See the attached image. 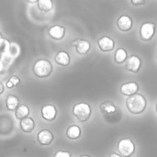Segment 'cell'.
<instances>
[{
    "mask_svg": "<svg viewBox=\"0 0 157 157\" xmlns=\"http://www.w3.org/2000/svg\"><path fill=\"white\" fill-rule=\"evenodd\" d=\"M98 45L102 52H110V51L114 50L115 41L113 39H111L108 36H103V37L98 39Z\"/></svg>",
    "mask_w": 157,
    "mask_h": 157,
    "instance_id": "30bf717a",
    "label": "cell"
},
{
    "mask_svg": "<svg viewBox=\"0 0 157 157\" xmlns=\"http://www.w3.org/2000/svg\"><path fill=\"white\" fill-rule=\"evenodd\" d=\"M28 3H30V4H33V3H37V1H28Z\"/></svg>",
    "mask_w": 157,
    "mask_h": 157,
    "instance_id": "f1b7e54d",
    "label": "cell"
},
{
    "mask_svg": "<svg viewBox=\"0 0 157 157\" xmlns=\"http://www.w3.org/2000/svg\"><path fill=\"white\" fill-rule=\"evenodd\" d=\"M132 4L134 5V6L144 5V4H145V1H134V0H132Z\"/></svg>",
    "mask_w": 157,
    "mask_h": 157,
    "instance_id": "d4e9b609",
    "label": "cell"
},
{
    "mask_svg": "<svg viewBox=\"0 0 157 157\" xmlns=\"http://www.w3.org/2000/svg\"><path fill=\"white\" fill-rule=\"evenodd\" d=\"M41 116L47 121H52L57 116V109L52 104L44 105L41 108Z\"/></svg>",
    "mask_w": 157,
    "mask_h": 157,
    "instance_id": "9c48e42d",
    "label": "cell"
},
{
    "mask_svg": "<svg viewBox=\"0 0 157 157\" xmlns=\"http://www.w3.org/2000/svg\"><path fill=\"white\" fill-rule=\"evenodd\" d=\"M109 157H122L121 155H118V154H116V153H112L111 155H110V156Z\"/></svg>",
    "mask_w": 157,
    "mask_h": 157,
    "instance_id": "4316f807",
    "label": "cell"
},
{
    "mask_svg": "<svg viewBox=\"0 0 157 157\" xmlns=\"http://www.w3.org/2000/svg\"><path fill=\"white\" fill-rule=\"evenodd\" d=\"M49 35L53 40H60L65 35V29L61 25H53L49 29Z\"/></svg>",
    "mask_w": 157,
    "mask_h": 157,
    "instance_id": "5bb4252c",
    "label": "cell"
},
{
    "mask_svg": "<svg viewBox=\"0 0 157 157\" xmlns=\"http://www.w3.org/2000/svg\"><path fill=\"white\" fill-rule=\"evenodd\" d=\"M10 42L9 40H7L5 38H1L0 39V52H7L10 49Z\"/></svg>",
    "mask_w": 157,
    "mask_h": 157,
    "instance_id": "603a6c76",
    "label": "cell"
},
{
    "mask_svg": "<svg viewBox=\"0 0 157 157\" xmlns=\"http://www.w3.org/2000/svg\"><path fill=\"white\" fill-rule=\"evenodd\" d=\"M120 90L122 95L131 97V96L137 94V92L139 90V86L135 82H128V83L121 85Z\"/></svg>",
    "mask_w": 157,
    "mask_h": 157,
    "instance_id": "7c38bea8",
    "label": "cell"
},
{
    "mask_svg": "<svg viewBox=\"0 0 157 157\" xmlns=\"http://www.w3.org/2000/svg\"><path fill=\"white\" fill-rule=\"evenodd\" d=\"M142 66V61L141 59L136 55H132L127 59L126 63V69L133 74H136Z\"/></svg>",
    "mask_w": 157,
    "mask_h": 157,
    "instance_id": "8fae6325",
    "label": "cell"
},
{
    "mask_svg": "<svg viewBox=\"0 0 157 157\" xmlns=\"http://www.w3.org/2000/svg\"><path fill=\"white\" fill-rule=\"evenodd\" d=\"M3 71H4V64H3V63L0 61V74H1Z\"/></svg>",
    "mask_w": 157,
    "mask_h": 157,
    "instance_id": "83f0119b",
    "label": "cell"
},
{
    "mask_svg": "<svg viewBox=\"0 0 157 157\" xmlns=\"http://www.w3.org/2000/svg\"><path fill=\"white\" fill-rule=\"evenodd\" d=\"M53 157H72L71 156V154L67 151H57L55 154H54V156Z\"/></svg>",
    "mask_w": 157,
    "mask_h": 157,
    "instance_id": "cb8c5ba5",
    "label": "cell"
},
{
    "mask_svg": "<svg viewBox=\"0 0 157 157\" xmlns=\"http://www.w3.org/2000/svg\"><path fill=\"white\" fill-rule=\"evenodd\" d=\"M79 157H91V156H89V155H81V156H79Z\"/></svg>",
    "mask_w": 157,
    "mask_h": 157,
    "instance_id": "f546056e",
    "label": "cell"
},
{
    "mask_svg": "<svg viewBox=\"0 0 157 157\" xmlns=\"http://www.w3.org/2000/svg\"><path fill=\"white\" fill-rule=\"evenodd\" d=\"M155 110H156V113H157V103H156V105H155Z\"/></svg>",
    "mask_w": 157,
    "mask_h": 157,
    "instance_id": "4dcf8cb0",
    "label": "cell"
},
{
    "mask_svg": "<svg viewBox=\"0 0 157 157\" xmlns=\"http://www.w3.org/2000/svg\"><path fill=\"white\" fill-rule=\"evenodd\" d=\"M70 55L68 54V52H66L65 51H61L59 52L56 56H55V62L57 64L62 65V66H67L70 64Z\"/></svg>",
    "mask_w": 157,
    "mask_h": 157,
    "instance_id": "2e32d148",
    "label": "cell"
},
{
    "mask_svg": "<svg viewBox=\"0 0 157 157\" xmlns=\"http://www.w3.org/2000/svg\"><path fill=\"white\" fill-rule=\"evenodd\" d=\"M100 111L105 120L109 123H117L121 119V112L110 101H105L100 105Z\"/></svg>",
    "mask_w": 157,
    "mask_h": 157,
    "instance_id": "7a4b0ae2",
    "label": "cell"
},
{
    "mask_svg": "<svg viewBox=\"0 0 157 157\" xmlns=\"http://www.w3.org/2000/svg\"><path fill=\"white\" fill-rule=\"evenodd\" d=\"M127 59H128V54H127V52H126L124 49L120 48V49H118V50L115 52L114 60H115L116 63L121 64V63H123L124 62H126Z\"/></svg>",
    "mask_w": 157,
    "mask_h": 157,
    "instance_id": "ffe728a7",
    "label": "cell"
},
{
    "mask_svg": "<svg viewBox=\"0 0 157 157\" xmlns=\"http://www.w3.org/2000/svg\"><path fill=\"white\" fill-rule=\"evenodd\" d=\"M33 73L39 78L48 77L52 72V64L50 61L46 59L38 60L33 65Z\"/></svg>",
    "mask_w": 157,
    "mask_h": 157,
    "instance_id": "3957f363",
    "label": "cell"
},
{
    "mask_svg": "<svg viewBox=\"0 0 157 157\" xmlns=\"http://www.w3.org/2000/svg\"><path fill=\"white\" fill-rule=\"evenodd\" d=\"M71 44H72L73 46L75 47L76 52H77L78 54H81V55L86 54V53L89 52L90 48H91L90 43H89L87 40H81V39H76V40H73V41L71 42Z\"/></svg>",
    "mask_w": 157,
    "mask_h": 157,
    "instance_id": "ba28073f",
    "label": "cell"
},
{
    "mask_svg": "<svg viewBox=\"0 0 157 157\" xmlns=\"http://www.w3.org/2000/svg\"><path fill=\"white\" fill-rule=\"evenodd\" d=\"M81 136V129L79 126L74 124L70 125L66 131V137L70 140H76Z\"/></svg>",
    "mask_w": 157,
    "mask_h": 157,
    "instance_id": "e0dca14e",
    "label": "cell"
},
{
    "mask_svg": "<svg viewBox=\"0 0 157 157\" xmlns=\"http://www.w3.org/2000/svg\"><path fill=\"white\" fill-rule=\"evenodd\" d=\"M19 105H20V103H19V99L17 98V97H16L14 95L7 96V98L6 99V106L8 110L15 111Z\"/></svg>",
    "mask_w": 157,
    "mask_h": 157,
    "instance_id": "ac0fdd59",
    "label": "cell"
},
{
    "mask_svg": "<svg viewBox=\"0 0 157 157\" xmlns=\"http://www.w3.org/2000/svg\"><path fill=\"white\" fill-rule=\"evenodd\" d=\"M91 113H92L91 107L87 103L79 102L73 107V114L81 122L87 121L91 116Z\"/></svg>",
    "mask_w": 157,
    "mask_h": 157,
    "instance_id": "277c9868",
    "label": "cell"
},
{
    "mask_svg": "<svg viewBox=\"0 0 157 157\" xmlns=\"http://www.w3.org/2000/svg\"><path fill=\"white\" fill-rule=\"evenodd\" d=\"M20 129L23 132L26 133H30L33 132L35 128V121L32 118L28 117L20 121Z\"/></svg>",
    "mask_w": 157,
    "mask_h": 157,
    "instance_id": "9a60e30c",
    "label": "cell"
},
{
    "mask_svg": "<svg viewBox=\"0 0 157 157\" xmlns=\"http://www.w3.org/2000/svg\"><path fill=\"white\" fill-rule=\"evenodd\" d=\"M155 34V25L152 22H145L140 28V37L143 40L148 41Z\"/></svg>",
    "mask_w": 157,
    "mask_h": 157,
    "instance_id": "8992f818",
    "label": "cell"
},
{
    "mask_svg": "<svg viewBox=\"0 0 157 157\" xmlns=\"http://www.w3.org/2000/svg\"><path fill=\"white\" fill-rule=\"evenodd\" d=\"M147 106V101L143 95L135 94L133 96L128 97L126 99V107L128 110L132 114L143 113Z\"/></svg>",
    "mask_w": 157,
    "mask_h": 157,
    "instance_id": "6da1fadb",
    "label": "cell"
},
{
    "mask_svg": "<svg viewBox=\"0 0 157 157\" xmlns=\"http://www.w3.org/2000/svg\"><path fill=\"white\" fill-rule=\"evenodd\" d=\"M19 83H20V79H19L17 75H12V76L8 79V81L6 82V87H7L8 89H11L12 87L17 86Z\"/></svg>",
    "mask_w": 157,
    "mask_h": 157,
    "instance_id": "7402d4cb",
    "label": "cell"
},
{
    "mask_svg": "<svg viewBox=\"0 0 157 157\" xmlns=\"http://www.w3.org/2000/svg\"><path fill=\"white\" fill-rule=\"evenodd\" d=\"M29 108L25 104H20L17 109L15 110V116L17 120H23L25 118H28L29 115Z\"/></svg>",
    "mask_w": 157,
    "mask_h": 157,
    "instance_id": "d6986e66",
    "label": "cell"
},
{
    "mask_svg": "<svg viewBox=\"0 0 157 157\" xmlns=\"http://www.w3.org/2000/svg\"><path fill=\"white\" fill-rule=\"evenodd\" d=\"M117 26L120 30L121 31H129L132 27V19L130 16L123 15L120 17V18L117 21Z\"/></svg>",
    "mask_w": 157,
    "mask_h": 157,
    "instance_id": "4fadbf2b",
    "label": "cell"
},
{
    "mask_svg": "<svg viewBox=\"0 0 157 157\" xmlns=\"http://www.w3.org/2000/svg\"><path fill=\"white\" fill-rule=\"evenodd\" d=\"M37 140L38 143L42 146L50 145L53 141V134L51 131L47 129H43L40 131L37 134Z\"/></svg>",
    "mask_w": 157,
    "mask_h": 157,
    "instance_id": "52a82bcc",
    "label": "cell"
},
{
    "mask_svg": "<svg viewBox=\"0 0 157 157\" xmlns=\"http://www.w3.org/2000/svg\"><path fill=\"white\" fill-rule=\"evenodd\" d=\"M135 144L130 138H125L119 142L118 150L122 156L131 157L135 153Z\"/></svg>",
    "mask_w": 157,
    "mask_h": 157,
    "instance_id": "5b68a950",
    "label": "cell"
},
{
    "mask_svg": "<svg viewBox=\"0 0 157 157\" xmlns=\"http://www.w3.org/2000/svg\"><path fill=\"white\" fill-rule=\"evenodd\" d=\"M37 5L39 9L44 12L51 11L53 7V3L51 0H39L37 1Z\"/></svg>",
    "mask_w": 157,
    "mask_h": 157,
    "instance_id": "44dd1931",
    "label": "cell"
},
{
    "mask_svg": "<svg viewBox=\"0 0 157 157\" xmlns=\"http://www.w3.org/2000/svg\"><path fill=\"white\" fill-rule=\"evenodd\" d=\"M4 90H5V88H4V86H3V84L0 82V96L4 93Z\"/></svg>",
    "mask_w": 157,
    "mask_h": 157,
    "instance_id": "484cf974",
    "label": "cell"
}]
</instances>
